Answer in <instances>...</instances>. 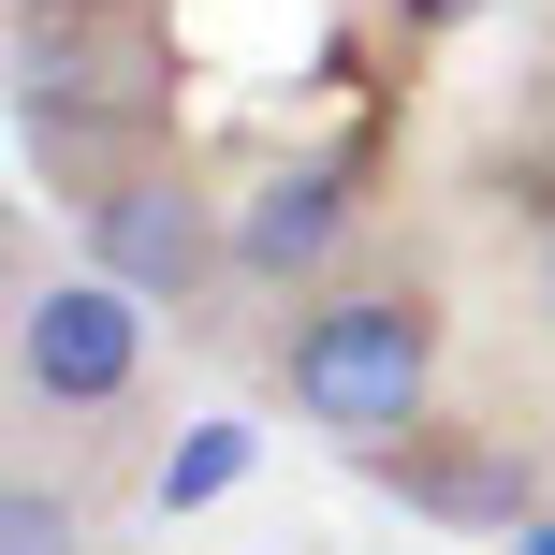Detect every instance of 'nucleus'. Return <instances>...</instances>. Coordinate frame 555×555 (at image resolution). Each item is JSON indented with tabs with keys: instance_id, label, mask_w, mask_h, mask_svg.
<instances>
[{
	"instance_id": "5",
	"label": "nucleus",
	"mask_w": 555,
	"mask_h": 555,
	"mask_svg": "<svg viewBox=\"0 0 555 555\" xmlns=\"http://www.w3.org/2000/svg\"><path fill=\"white\" fill-rule=\"evenodd\" d=\"M74 541H88V527H74V498H44L29 468L0 482V555H74Z\"/></svg>"
},
{
	"instance_id": "2",
	"label": "nucleus",
	"mask_w": 555,
	"mask_h": 555,
	"mask_svg": "<svg viewBox=\"0 0 555 555\" xmlns=\"http://www.w3.org/2000/svg\"><path fill=\"white\" fill-rule=\"evenodd\" d=\"M15 395H29V410H59V424L132 410V395H146V293H132V278H103V263L15 278Z\"/></svg>"
},
{
	"instance_id": "6",
	"label": "nucleus",
	"mask_w": 555,
	"mask_h": 555,
	"mask_svg": "<svg viewBox=\"0 0 555 555\" xmlns=\"http://www.w3.org/2000/svg\"><path fill=\"white\" fill-rule=\"evenodd\" d=\"M234 468H249V424H205V439H191V453L162 468V498H220Z\"/></svg>"
},
{
	"instance_id": "1",
	"label": "nucleus",
	"mask_w": 555,
	"mask_h": 555,
	"mask_svg": "<svg viewBox=\"0 0 555 555\" xmlns=\"http://www.w3.org/2000/svg\"><path fill=\"white\" fill-rule=\"evenodd\" d=\"M278 395H293V424L380 453L395 424H424V395H439V293H424V278H336V293L278 336Z\"/></svg>"
},
{
	"instance_id": "8",
	"label": "nucleus",
	"mask_w": 555,
	"mask_h": 555,
	"mask_svg": "<svg viewBox=\"0 0 555 555\" xmlns=\"http://www.w3.org/2000/svg\"><path fill=\"white\" fill-rule=\"evenodd\" d=\"M527 555H555V527H541V541H527Z\"/></svg>"
},
{
	"instance_id": "7",
	"label": "nucleus",
	"mask_w": 555,
	"mask_h": 555,
	"mask_svg": "<svg viewBox=\"0 0 555 555\" xmlns=\"http://www.w3.org/2000/svg\"><path fill=\"white\" fill-rule=\"evenodd\" d=\"M453 15H468V0H410V29H453Z\"/></svg>"
},
{
	"instance_id": "4",
	"label": "nucleus",
	"mask_w": 555,
	"mask_h": 555,
	"mask_svg": "<svg viewBox=\"0 0 555 555\" xmlns=\"http://www.w3.org/2000/svg\"><path fill=\"white\" fill-rule=\"evenodd\" d=\"M351 162H263L249 191H234V278L249 293H293V278H322L351 249Z\"/></svg>"
},
{
	"instance_id": "3",
	"label": "nucleus",
	"mask_w": 555,
	"mask_h": 555,
	"mask_svg": "<svg viewBox=\"0 0 555 555\" xmlns=\"http://www.w3.org/2000/svg\"><path fill=\"white\" fill-rule=\"evenodd\" d=\"M88 263L132 278L146 307H191L205 278H234V191H205L176 146H146L132 176L88 191Z\"/></svg>"
}]
</instances>
